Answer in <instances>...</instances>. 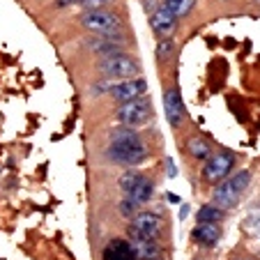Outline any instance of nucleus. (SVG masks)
<instances>
[{"label":"nucleus","mask_w":260,"mask_h":260,"mask_svg":"<svg viewBox=\"0 0 260 260\" xmlns=\"http://www.w3.org/2000/svg\"><path fill=\"white\" fill-rule=\"evenodd\" d=\"M251 182V173L249 171H240L237 175H233L231 180H221V184H216L212 191V205L221 207V210H231L235 207L240 193L249 187Z\"/></svg>","instance_id":"nucleus-1"},{"label":"nucleus","mask_w":260,"mask_h":260,"mask_svg":"<svg viewBox=\"0 0 260 260\" xmlns=\"http://www.w3.org/2000/svg\"><path fill=\"white\" fill-rule=\"evenodd\" d=\"M108 157L122 166H136L147 159V147L141 138H129V141H113L108 147Z\"/></svg>","instance_id":"nucleus-2"},{"label":"nucleus","mask_w":260,"mask_h":260,"mask_svg":"<svg viewBox=\"0 0 260 260\" xmlns=\"http://www.w3.org/2000/svg\"><path fill=\"white\" fill-rule=\"evenodd\" d=\"M104 76L108 79H134L138 72H141V64L132 58V55H124V53H113V55H106L99 64Z\"/></svg>","instance_id":"nucleus-3"},{"label":"nucleus","mask_w":260,"mask_h":260,"mask_svg":"<svg viewBox=\"0 0 260 260\" xmlns=\"http://www.w3.org/2000/svg\"><path fill=\"white\" fill-rule=\"evenodd\" d=\"M150 99L145 97H138V99H132V102H124L122 106L118 108V120L124 124V127H136V124L145 122L150 118Z\"/></svg>","instance_id":"nucleus-4"},{"label":"nucleus","mask_w":260,"mask_h":260,"mask_svg":"<svg viewBox=\"0 0 260 260\" xmlns=\"http://www.w3.org/2000/svg\"><path fill=\"white\" fill-rule=\"evenodd\" d=\"M150 237V240H157L161 235V219L152 212H141V214L134 216L132 226H129V237Z\"/></svg>","instance_id":"nucleus-5"},{"label":"nucleus","mask_w":260,"mask_h":260,"mask_svg":"<svg viewBox=\"0 0 260 260\" xmlns=\"http://www.w3.org/2000/svg\"><path fill=\"white\" fill-rule=\"evenodd\" d=\"M81 23L85 25L88 30L92 32H102V35H108L113 30L120 28V19L111 12H104V10H92V12H85L81 16Z\"/></svg>","instance_id":"nucleus-6"},{"label":"nucleus","mask_w":260,"mask_h":260,"mask_svg":"<svg viewBox=\"0 0 260 260\" xmlns=\"http://www.w3.org/2000/svg\"><path fill=\"white\" fill-rule=\"evenodd\" d=\"M233 164H235L233 154H228V152L214 154V157L207 159V164L203 166V177H205L207 182H221L233 171Z\"/></svg>","instance_id":"nucleus-7"},{"label":"nucleus","mask_w":260,"mask_h":260,"mask_svg":"<svg viewBox=\"0 0 260 260\" xmlns=\"http://www.w3.org/2000/svg\"><path fill=\"white\" fill-rule=\"evenodd\" d=\"M145 92H147V83L143 79H127L118 85H111V94H113V99H118L120 104L138 99Z\"/></svg>","instance_id":"nucleus-8"},{"label":"nucleus","mask_w":260,"mask_h":260,"mask_svg":"<svg viewBox=\"0 0 260 260\" xmlns=\"http://www.w3.org/2000/svg\"><path fill=\"white\" fill-rule=\"evenodd\" d=\"M164 111H166V120L177 127V124L184 120V104H182V97H180V90L173 88L164 94Z\"/></svg>","instance_id":"nucleus-9"},{"label":"nucleus","mask_w":260,"mask_h":260,"mask_svg":"<svg viewBox=\"0 0 260 260\" xmlns=\"http://www.w3.org/2000/svg\"><path fill=\"white\" fill-rule=\"evenodd\" d=\"M150 25H152V30L161 37V40H166V37L173 35V30H175L177 19L166 10V7H159V10L152 12V16H150Z\"/></svg>","instance_id":"nucleus-10"},{"label":"nucleus","mask_w":260,"mask_h":260,"mask_svg":"<svg viewBox=\"0 0 260 260\" xmlns=\"http://www.w3.org/2000/svg\"><path fill=\"white\" fill-rule=\"evenodd\" d=\"M104 260H138V258H136V251H134L132 242L122 240V237H115L104 249Z\"/></svg>","instance_id":"nucleus-11"},{"label":"nucleus","mask_w":260,"mask_h":260,"mask_svg":"<svg viewBox=\"0 0 260 260\" xmlns=\"http://www.w3.org/2000/svg\"><path fill=\"white\" fill-rule=\"evenodd\" d=\"M124 46V40L120 37V35H104V37H97L94 42H90V49L94 51V53L99 55H113V53H120V49Z\"/></svg>","instance_id":"nucleus-12"},{"label":"nucleus","mask_w":260,"mask_h":260,"mask_svg":"<svg viewBox=\"0 0 260 260\" xmlns=\"http://www.w3.org/2000/svg\"><path fill=\"white\" fill-rule=\"evenodd\" d=\"M129 242H132L134 251H136V258L141 260H159V253H161V249H159L157 240H150V237H129Z\"/></svg>","instance_id":"nucleus-13"},{"label":"nucleus","mask_w":260,"mask_h":260,"mask_svg":"<svg viewBox=\"0 0 260 260\" xmlns=\"http://www.w3.org/2000/svg\"><path fill=\"white\" fill-rule=\"evenodd\" d=\"M191 237L196 240V244L201 246H214L219 242L221 233L216 228V223H205V221H198V226L191 231Z\"/></svg>","instance_id":"nucleus-14"},{"label":"nucleus","mask_w":260,"mask_h":260,"mask_svg":"<svg viewBox=\"0 0 260 260\" xmlns=\"http://www.w3.org/2000/svg\"><path fill=\"white\" fill-rule=\"evenodd\" d=\"M152 191H154V184L150 180H145V177H143L136 187H134V191L129 193V198H132L136 205H143V203H147L150 198H152Z\"/></svg>","instance_id":"nucleus-15"},{"label":"nucleus","mask_w":260,"mask_h":260,"mask_svg":"<svg viewBox=\"0 0 260 260\" xmlns=\"http://www.w3.org/2000/svg\"><path fill=\"white\" fill-rule=\"evenodd\" d=\"M193 3H196V0H164V7H166L175 19H180V16H184V14L191 12Z\"/></svg>","instance_id":"nucleus-16"},{"label":"nucleus","mask_w":260,"mask_h":260,"mask_svg":"<svg viewBox=\"0 0 260 260\" xmlns=\"http://www.w3.org/2000/svg\"><path fill=\"white\" fill-rule=\"evenodd\" d=\"M223 219V210L216 205H203L198 210V221H205V223H216V221Z\"/></svg>","instance_id":"nucleus-17"},{"label":"nucleus","mask_w":260,"mask_h":260,"mask_svg":"<svg viewBox=\"0 0 260 260\" xmlns=\"http://www.w3.org/2000/svg\"><path fill=\"white\" fill-rule=\"evenodd\" d=\"M187 150H189V154L196 157V159H207L210 157V145H207L203 138H191V141L187 143Z\"/></svg>","instance_id":"nucleus-18"},{"label":"nucleus","mask_w":260,"mask_h":260,"mask_svg":"<svg viewBox=\"0 0 260 260\" xmlns=\"http://www.w3.org/2000/svg\"><path fill=\"white\" fill-rule=\"evenodd\" d=\"M141 180H143L141 173H136V171H127L122 177H120V189H122V191L129 196V193L134 191V187H136V184H138Z\"/></svg>","instance_id":"nucleus-19"},{"label":"nucleus","mask_w":260,"mask_h":260,"mask_svg":"<svg viewBox=\"0 0 260 260\" xmlns=\"http://www.w3.org/2000/svg\"><path fill=\"white\" fill-rule=\"evenodd\" d=\"M173 51H175V44H173V40H161L159 42V46H157V58L159 60H166V58H171L173 55Z\"/></svg>","instance_id":"nucleus-20"},{"label":"nucleus","mask_w":260,"mask_h":260,"mask_svg":"<svg viewBox=\"0 0 260 260\" xmlns=\"http://www.w3.org/2000/svg\"><path fill=\"white\" fill-rule=\"evenodd\" d=\"M129 138H138V134L132 127H120L118 132L111 134V141H129Z\"/></svg>","instance_id":"nucleus-21"},{"label":"nucleus","mask_w":260,"mask_h":260,"mask_svg":"<svg viewBox=\"0 0 260 260\" xmlns=\"http://www.w3.org/2000/svg\"><path fill=\"white\" fill-rule=\"evenodd\" d=\"M111 0H83L81 5L85 7V12H92V10H102L104 5H108Z\"/></svg>","instance_id":"nucleus-22"},{"label":"nucleus","mask_w":260,"mask_h":260,"mask_svg":"<svg viewBox=\"0 0 260 260\" xmlns=\"http://www.w3.org/2000/svg\"><path fill=\"white\" fill-rule=\"evenodd\" d=\"M134 210H136V203H134L132 198H124V201L120 203V212H122V216H132Z\"/></svg>","instance_id":"nucleus-23"},{"label":"nucleus","mask_w":260,"mask_h":260,"mask_svg":"<svg viewBox=\"0 0 260 260\" xmlns=\"http://www.w3.org/2000/svg\"><path fill=\"white\" fill-rule=\"evenodd\" d=\"M83 0H55V5L58 7H67V5H81Z\"/></svg>","instance_id":"nucleus-24"},{"label":"nucleus","mask_w":260,"mask_h":260,"mask_svg":"<svg viewBox=\"0 0 260 260\" xmlns=\"http://www.w3.org/2000/svg\"><path fill=\"white\" fill-rule=\"evenodd\" d=\"M168 177H175L177 175V171H175V164H173V159H168Z\"/></svg>","instance_id":"nucleus-25"},{"label":"nucleus","mask_w":260,"mask_h":260,"mask_svg":"<svg viewBox=\"0 0 260 260\" xmlns=\"http://www.w3.org/2000/svg\"><path fill=\"white\" fill-rule=\"evenodd\" d=\"M187 214H189V205H182L180 207V219H187Z\"/></svg>","instance_id":"nucleus-26"},{"label":"nucleus","mask_w":260,"mask_h":260,"mask_svg":"<svg viewBox=\"0 0 260 260\" xmlns=\"http://www.w3.org/2000/svg\"><path fill=\"white\" fill-rule=\"evenodd\" d=\"M168 201H171V203H180V198H177L175 193H168Z\"/></svg>","instance_id":"nucleus-27"},{"label":"nucleus","mask_w":260,"mask_h":260,"mask_svg":"<svg viewBox=\"0 0 260 260\" xmlns=\"http://www.w3.org/2000/svg\"><path fill=\"white\" fill-rule=\"evenodd\" d=\"M237 260H251V258H237Z\"/></svg>","instance_id":"nucleus-28"}]
</instances>
